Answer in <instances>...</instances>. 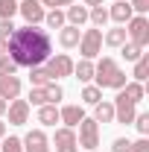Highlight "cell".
I'll return each mask as SVG.
<instances>
[{
    "label": "cell",
    "instance_id": "23",
    "mask_svg": "<svg viewBox=\"0 0 149 152\" xmlns=\"http://www.w3.org/2000/svg\"><path fill=\"white\" fill-rule=\"evenodd\" d=\"M29 82H32V88H41V85H47V82H53L50 73H47V67H29Z\"/></svg>",
    "mask_w": 149,
    "mask_h": 152
},
{
    "label": "cell",
    "instance_id": "37",
    "mask_svg": "<svg viewBox=\"0 0 149 152\" xmlns=\"http://www.w3.org/2000/svg\"><path fill=\"white\" fill-rule=\"evenodd\" d=\"M73 0H41V6H53V9H58V6H70Z\"/></svg>",
    "mask_w": 149,
    "mask_h": 152
},
{
    "label": "cell",
    "instance_id": "24",
    "mask_svg": "<svg viewBox=\"0 0 149 152\" xmlns=\"http://www.w3.org/2000/svg\"><path fill=\"white\" fill-rule=\"evenodd\" d=\"M88 20H93V26H105L108 23V9L105 6H93V9H88Z\"/></svg>",
    "mask_w": 149,
    "mask_h": 152
},
{
    "label": "cell",
    "instance_id": "12",
    "mask_svg": "<svg viewBox=\"0 0 149 152\" xmlns=\"http://www.w3.org/2000/svg\"><path fill=\"white\" fill-rule=\"evenodd\" d=\"M20 96V79L15 73H0V99H18Z\"/></svg>",
    "mask_w": 149,
    "mask_h": 152
},
{
    "label": "cell",
    "instance_id": "8",
    "mask_svg": "<svg viewBox=\"0 0 149 152\" xmlns=\"http://www.w3.org/2000/svg\"><path fill=\"white\" fill-rule=\"evenodd\" d=\"M18 12L23 15V20L26 23H32V26H38L41 20H44V6H41V0H20L18 3Z\"/></svg>",
    "mask_w": 149,
    "mask_h": 152
},
{
    "label": "cell",
    "instance_id": "33",
    "mask_svg": "<svg viewBox=\"0 0 149 152\" xmlns=\"http://www.w3.org/2000/svg\"><path fill=\"white\" fill-rule=\"evenodd\" d=\"M111 152H131V140L129 137H117L111 143Z\"/></svg>",
    "mask_w": 149,
    "mask_h": 152
},
{
    "label": "cell",
    "instance_id": "15",
    "mask_svg": "<svg viewBox=\"0 0 149 152\" xmlns=\"http://www.w3.org/2000/svg\"><path fill=\"white\" fill-rule=\"evenodd\" d=\"M82 117H85V108H82V105H64V108L58 111V120H61L67 129H76V126L82 123Z\"/></svg>",
    "mask_w": 149,
    "mask_h": 152
},
{
    "label": "cell",
    "instance_id": "20",
    "mask_svg": "<svg viewBox=\"0 0 149 152\" xmlns=\"http://www.w3.org/2000/svg\"><path fill=\"white\" fill-rule=\"evenodd\" d=\"M120 94L126 96L129 102H134V105H137V102L143 99V94H146V91H143V85H140V82H126V85L120 88Z\"/></svg>",
    "mask_w": 149,
    "mask_h": 152
},
{
    "label": "cell",
    "instance_id": "28",
    "mask_svg": "<svg viewBox=\"0 0 149 152\" xmlns=\"http://www.w3.org/2000/svg\"><path fill=\"white\" fill-rule=\"evenodd\" d=\"M120 50H123V58H126V61H137V58L143 56V47H137V44H131V41H126Z\"/></svg>",
    "mask_w": 149,
    "mask_h": 152
},
{
    "label": "cell",
    "instance_id": "16",
    "mask_svg": "<svg viewBox=\"0 0 149 152\" xmlns=\"http://www.w3.org/2000/svg\"><path fill=\"white\" fill-rule=\"evenodd\" d=\"M64 20H67L70 26H82V23H88V6L70 3V6H67V12H64Z\"/></svg>",
    "mask_w": 149,
    "mask_h": 152
},
{
    "label": "cell",
    "instance_id": "27",
    "mask_svg": "<svg viewBox=\"0 0 149 152\" xmlns=\"http://www.w3.org/2000/svg\"><path fill=\"white\" fill-rule=\"evenodd\" d=\"M131 76H134V82H143V79L149 76V56H146V53L134 61V73H131Z\"/></svg>",
    "mask_w": 149,
    "mask_h": 152
},
{
    "label": "cell",
    "instance_id": "26",
    "mask_svg": "<svg viewBox=\"0 0 149 152\" xmlns=\"http://www.w3.org/2000/svg\"><path fill=\"white\" fill-rule=\"evenodd\" d=\"M44 20H47V26H50V29H61V26L67 23V20H64V12H61V9H50V12L44 15Z\"/></svg>",
    "mask_w": 149,
    "mask_h": 152
},
{
    "label": "cell",
    "instance_id": "34",
    "mask_svg": "<svg viewBox=\"0 0 149 152\" xmlns=\"http://www.w3.org/2000/svg\"><path fill=\"white\" fill-rule=\"evenodd\" d=\"M15 29H18V26H15L12 20H0V38H6V41H9V38H12V32H15Z\"/></svg>",
    "mask_w": 149,
    "mask_h": 152
},
{
    "label": "cell",
    "instance_id": "9",
    "mask_svg": "<svg viewBox=\"0 0 149 152\" xmlns=\"http://www.w3.org/2000/svg\"><path fill=\"white\" fill-rule=\"evenodd\" d=\"M134 114H137V111H134V102H129L123 94L114 96V120H117V123L129 126L131 120H134Z\"/></svg>",
    "mask_w": 149,
    "mask_h": 152
},
{
    "label": "cell",
    "instance_id": "4",
    "mask_svg": "<svg viewBox=\"0 0 149 152\" xmlns=\"http://www.w3.org/2000/svg\"><path fill=\"white\" fill-rule=\"evenodd\" d=\"M61 96H64L61 85H56V82H47V85H41V88H32L26 102H29V105H56Z\"/></svg>",
    "mask_w": 149,
    "mask_h": 152
},
{
    "label": "cell",
    "instance_id": "30",
    "mask_svg": "<svg viewBox=\"0 0 149 152\" xmlns=\"http://www.w3.org/2000/svg\"><path fill=\"white\" fill-rule=\"evenodd\" d=\"M134 126H137V132L146 137L149 134V111H140V114H134V120H131Z\"/></svg>",
    "mask_w": 149,
    "mask_h": 152
},
{
    "label": "cell",
    "instance_id": "25",
    "mask_svg": "<svg viewBox=\"0 0 149 152\" xmlns=\"http://www.w3.org/2000/svg\"><path fill=\"white\" fill-rule=\"evenodd\" d=\"M102 99V88H96V85H85L82 88V102L85 105H96Z\"/></svg>",
    "mask_w": 149,
    "mask_h": 152
},
{
    "label": "cell",
    "instance_id": "31",
    "mask_svg": "<svg viewBox=\"0 0 149 152\" xmlns=\"http://www.w3.org/2000/svg\"><path fill=\"white\" fill-rule=\"evenodd\" d=\"M0 152H23V140L20 137H6L3 146H0Z\"/></svg>",
    "mask_w": 149,
    "mask_h": 152
},
{
    "label": "cell",
    "instance_id": "21",
    "mask_svg": "<svg viewBox=\"0 0 149 152\" xmlns=\"http://www.w3.org/2000/svg\"><path fill=\"white\" fill-rule=\"evenodd\" d=\"M108 47H123L129 38H126V26H114V29H108L105 32V38H102Z\"/></svg>",
    "mask_w": 149,
    "mask_h": 152
},
{
    "label": "cell",
    "instance_id": "3",
    "mask_svg": "<svg viewBox=\"0 0 149 152\" xmlns=\"http://www.w3.org/2000/svg\"><path fill=\"white\" fill-rule=\"evenodd\" d=\"M79 53H82V58H88V61H93V58L102 53V29L96 26V29H85L82 32V38H79Z\"/></svg>",
    "mask_w": 149,
    "mask_h": 152
},
{
    "label": "cell",
    "instance_id": "35",
    "mask_svg": "<svg viewBox=\"0 0 149 152\" xmlns=\"http://www.w3.org/2000/svg\"><path fill=\"white\" fill-rule=\"evenodd\" d=\"M129 6H131V12H149V0H129Z\"/></svg>",
    "mask_w": 149,
    "mask_h": 152
},
{
    "label": "cell",
    "instance_id": "18",
    "mask_svg": "<svg viewBox=\"0 0 149 152\" xmlns=\"http://www.w3.org/2000/svg\"><path fill=\"white\" fill-rule=\"evenodd\" d=\"M79 38H82L79 26H70V23H64V26H61V32H58V41H61V47H67V50L79 44Z\"/></svg>",
    "mask_w": 149,
    "mask_h": 152
},
{
    "label": "cell",
    "instance_id": "40",
    "mask_svg": "<svg viewBox=\"0 0 149 152\" xmlns=\"http://www.w3.org/2000/svg\"><path fill=\"white\" fill-rule=\"evenodd\" d=\"M0 137H6V123L0 120Z\"/></svg>",
    "mask_w": 149,
    "mask_h": 152
},
{
    "label": "cell",
    "instance_id": "42",
    "mask_svg": "<svg viewBox=\"0 0 149 152\" xmlns=\"http://www.w3.org/2000/svg\"><path fill=\"white\" fill-rule=\"evenodd\" d=\"M91 152H96V149H91Z\"/></svg>",
    "mask_w": 149,
    "mask_h": 152
},
{
    "label": "cell",
    "instance_id": "14",
    "mask_svg": "<svg viewBox=\"0 0 149 152\" xmlns=\"http://www.w3.org/2000/svg\"><path fill=\"white\" fill-rule=\"evenodd\" d=\"M108 18H111L117 26H123V23H129V20L134 18V12H131V6L126 0H114V6L108 9Z\"/></svg>",
    "mask_w": 149,
    "mask_h": 152
},
{
    "label": "cell",
    "instance_id": "10",
    "mask_svg": "<svg viewBox=\"0 0 149 152\" xmlns=\"http://www.w3.org/2000/svg\"><path fill=\"white\" fill-rule=\"evenodd\" d=\"M53 146H56V152H76L79 149V143H76V132L73 129H56V134H53Z\"/></svg>",
    "mask_w": 149,
    "mask_h": 152
},
{
    "label": "cell",
    "instance_id": "29",
    "mask_svg": "<svg viewBox=\"0 0 149 152\" xmlns=\"http://www.w3.org/2000/svg\"><path fill=\"white\" fill-rule=\"evenodd\" d=\"M18 15V0H0V20H12Z\"/></svg>",
    "mask_w": 149,
    "mask_h": 152
},
{
    "label": "cell",
    "instance_id": "41",
    "mask_svg": "<svg viewBox=\"0 0 149 152\" xmlns=\"http://www.w3.org/2000/svg\"><path fill=\"white\" fill-rule=\"evenodd\" d=\"M0 53H6V38H0Z\"/></svg>",
    "mask_w": 149,
    "mask_h": 152
},
{
    "label": "cell",
    "instance_id": "17",
    "mask_svg": "<svg viewBox=\"0 0 149 152\" xmlns=\"http://www.w3.org/2000/svg\"><path fill=\"white\" fill-rule=\"evenodd\" d=\"M93 120H96V123H114V102L99 99V102L93 105Z\"/></svg>",
    "mask_w": 149,
    "mask_h": 152
},
{
    "label": "cell",
    "instance_id": "36",
    "mask_svg": "<svg viewBox=\"0 0 149 152\" xmlns=\"http://www.w3.org/2000/svg\"><path fill=\"white\" fill-rule=\"evenodd\" d=\"M131 152H149V137H140L131 143Z\"/></svg>",
    "mask_w": 149,
    "mask_h": 152
},
{
    "label": "cell",
    "instance_id": "6",
    "mask_svg": "<svg viewBox=\"0 0 149 152\" xmlns=\"http://www.w3.org/2000/svg\"><path fill=\"white\" fill-rule=\"evenodd\" d=\"M73 58L67 56V53H58V56H50L47 61H44V67H47V73H50V79L56 82V79H64V76L73 73Z\"/></svg>",
    "mask_w": 149,
    "mask_h": 152
},
{
    "label": "cell",
    "instance_id": "7",
    "mask_svg": "<svg viewBox=\"0 0 149 152\" xmlns=\"http://www.w3.org/2000/svg\"><path fill=\"white\" fill-rule=\"evenodd\" d=\"M126 38H129L131 44H137V47H146L149 44V20L143 15H137V18H131L126 23Z\"/></svg>",
    "mask_w": 149,
    "mask_h": 152
},
{
    "label": "cell",
    "instance_id": "22",
    "mask_svg": "<svg viewBox=\"0 0 149 152\" xmlns=\"http://www.w3.org/2000/svg\"><path fill=\"white\" fill-rule=\"evenodd\" d=\"M73 73L79 82H91L93 79V61H88V58H82L79 64H73Z\"/></svg>",
    "mask_w": 149,
    "mask_h": 152
},
{
    "label": "cell",
    "instance_id": "2",
    "mask_svg": "<svg viewBox=\"0 0 149 152\" xmlns=\"http://www.w3.org/2000/svg\"><path fill=\"white\" fill-rule=\"evenodd\" d=\"M93 79H96V88H114V91H120L126 85V73L117 67V61L111 56H102L93 64Z\"/></svg>",
    "mask_w": 149,
    "mask_h": 152
},
{
    "label": "cell",
    "instance_id": "32",
    "mask_svg": "<svg viewBox=\"0 0 149 152\" xmlns=\"http://www.w3.org/2000/svg\"><path fill=\"white\" fill-rule=\"evenodd\" d=\"M18 70V64L12 61V56L9 53H0V73H15Z\"/></svg>",
    "mask_w": 149,
    "mask_h": 152
},
{
    "label": "cell",
    "instance_id": "5",
    "mask_svg": "<svg viewBox=\"0 0 149 152\" xmlns=\"http://www.w3.org/2000/svg\"><path fill=\"white\" fill-rule=\"evenodd\" d=\"M76 143H79L82 149H96V146H99V123H96L93 117H82Z\"/></svg>",
    "mask_w": 149,
    "mask_h": 152
},
{
    "label": "cell",
    "instance_id": "39",
    "mask_svg": "<svg viewBox=\"0 0 149 152\" xmlns=\"http://www.w3.org/2000/svg\"><path fill=\"white\" fill-rule=\"evenodd\" d=\"M6 105H9V102H6V99H0V114H6Z\"/></svg>",
    "mask_w": 149,
    "mask_h": 152
},
{
    "label": "cell",
    "instance_id": "13",
    "mask_svg": "<svg viewBox=\"0 0 149 152\" xmlns=\"http://www.w3.org/2000/svg\"><path fill=\"white\" fill-rule=\"evenodd\" d=\"M6 111H9V123L12 126H23L29 120V102L26 99H12L6 105Z\"/></svg>",
    "mask_w": 149,
    "mask_h": 152
},
{
    "label": "cell",
    "instance_id": "38",
    "mask_svg": "<svg viewBox=\"0 0 149 152\" xmlns=\"http://www.w3.org/2000/svg\"><path fill=\"white\" fill-rule=\"evenodd\" d=\"M82 6H91L93 9V6H102V0H82Z\"/></svg>",
    "mask_w": 149,
    "mask_h": 152
},
{
    "label": "cell",
    "instance_id": "19",
    "mask_svg": "<svg viewBox=\"0 0 149 152\" xmlns=\"http://www.w3.org/2000/svg\"><path fill=\"white\" fill-rule=\"evenodd\" d=\"M38 123L41 126H56V123H61L58 120V108L56 105H38Z\"/></svg>",
    "mask_w": 149,
    "mask_h": 152
},
{
    "label": "cell",
    "instance_id": "1",
    "mask_svg": "<svg viewBox=\"0 0 149 152\" xmlns=\"http://www.w3.org/2000/svg\"><path fill=\"white\" fill-rule=\"evenodd\" d=\"M6 53L12 56V61L18 67H38L44 64L47 58L53 56V41H50V32L41 29V26H20L12 32V38L6 41Z\"/></svg>",
    "mask_w": 149,
    "mask_h": 152
},
{
    "label": "cell",
    "instance_id": "11",
    "mask_svg": "<svg viewBox=\"0 0 149 152\" xmlns=\"http://www.w3.org/2000/svg\"><path fill=\"white\" fill-rule=\"evenodd\" d=\"M23 152H50V140H47L44 129L26 132V137H23Z\"/></svg>",
    "mask_w": 149,
    "mask_h": 152
}]
</instances>
